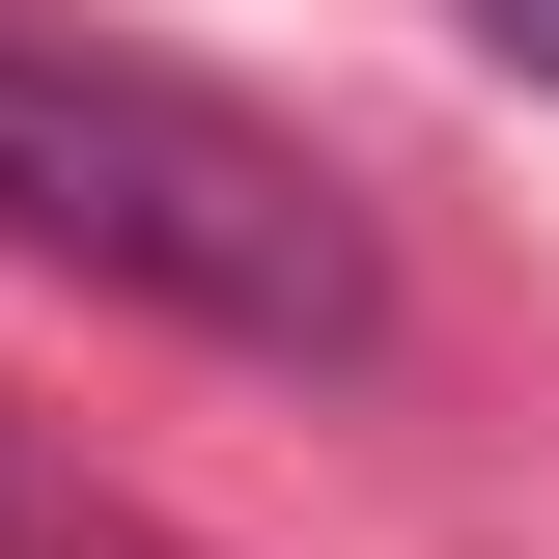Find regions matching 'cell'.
I'll use <instances>...</instances> for the list:
<instances>
[{"instance_id":"obj_1","label":"cell","mask_w":559,"mask_h":559,"mask_svg":"<svg viewBox=\"0 0 559 559\" xmlns=\"http://www.w3.org/2000/svg\"><path fill=\"white\" fill-rule=\"evenodd\" d=\"M0 224L84 252L112 308H168V336H224V364H364V336H392L364 224L308 197L224 84L84 57V28H0Z\"/></svg>"},{"instance_id":"obj_2","label":"cell","mask_w":559,"mask_h":559,"mask_svg":"<svg viewBox=\"0 0 559 559\" xmlns=\"http://www.w3.org/2000/svg\"><path fill=\"white\" fill-rule=\"evenodd\" d=\"M448 28H476V57H532V84H559V0H448Z\"/></svg>"}]
</instances>
